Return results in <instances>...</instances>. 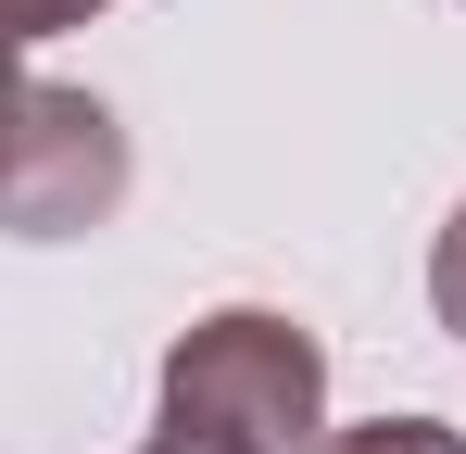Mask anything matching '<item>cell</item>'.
Masks as SVG:
<instances>
[{"label":"cell","instance_id":"obj_3","mask_svg":"<svg viewBox=\"0 0 466 454\" xmlns=\"http://www.w3.org/2000/svg\"><path fill=\"white\" fill-rule=\"evenodd\" d=\"M315 454H466V429H441V417H366V429H328Z\"/></svg>","mask_w":466,"mask_h":454},{"label":"cell","instance_id":"obj_6","mask_svg":"<svg viewBox=\"0 0 466 454\" xmlns=\"http://www.w3.org/2000/svg\"><path fill=\"white\" fill-rule=\"evenodd\" d=\"M25 88H38V76H25V38L0 26V164H13V127H25Z\"/></svg>","mask_w":466,"mask_h":454},{"label":"cell","instance_id":"obj_2","mask_svg":"<svg viewBox=\"0 0 466 454\" xmlns=\"http://www.w3.org/2000/svg\"><path fill=\"white\" fill-rule=\"evenodd\" d=\"M114 202H127V127H114V101L38 76L25 127H13V164H0V227L13 240H88Z\"/></svg>","mask_w":466,"mask_h":454},{"label":"cell","instance_id":"obj_5","mask_svg":"<svg viewBox=\"0 0 466 454\" xmlns=\"http://www.w3.org/2000/svg\"><path fill=\"white\" fill-rule=\"evenodd\" d=\"M88 13H114V0H0L13 38H64V26H88Z\"/></svg>","mask_w":466,"mask_h":454},{"label":"cell","instance_id":"obj_4","mask_svg":"<svg viewBox=\"0 0 466 454\" xmlns=\"http://www.w3.org/2000/svg\"><path fill=\"white\" fill-rule=\"evenodd\" d=\"M429 303H441V328L466 341V202H454V227H441V253H429Z\"/></svg>","mask_w":466,"mask_h":454},{"label":"cell","instance_id":"obj_1","mask_svg":"<svg viewBox=\"0 0 466 454\" xmlns=\"http://www.w3.org/2000/svg\"><path fill=\"white\" fill-rule=\"evenodd\" d=\"M328 442V341L278 303H215L164 354V417L139 454H315Z\"/></svg>","mask_w":466,"mask_h":454}]
</instances>
